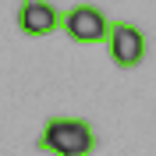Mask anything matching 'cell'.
<instances>
[{
  "label": "cell",
  "instance_id": "obj_1",
  "mask_svg": "<svg viewBox=\"0 0 156 156\" xmlns=\"http://www.w3.org/2000/svg\"><path fill=\"white\" fill-rule=\"evenodd\" d=\"M36 146L50 156H92L96 131L82 117H50L39 131Z\"/></svg>",
  "mask_w": 156,
  "mask_h": 156
},
{
  "label": "cell",
  "instance_id": "obj_2",
  "mask_svg": "<svg viewBox=\"0 0 156 156\" xmlns=\"http://www.w3.org/2000/svg\"><path fill=\"white\" fill-rule=\"evenodd\" d=\"M60 29H64L68 39L85 43V46H89V43H107L110 18L96 7V4H78V7H71L68 14L60 18Z\"/></svg>",
  "mask_w": 156,
  "mask_h": 156
},
{
  "label": "cell",
  "instance_id": "obj_3",
  "mask_svg": "<svg viewBox=\"0 0 156 156\" xmlns=\"http://www.w3.org/2000/svg\"><path fill=\"white\" fill-rule=\"evenodd\" d=\"M107 46L117 68H138L146 60V36H142V29L128 25V21H110Z\"/></svg>",
  "mask_w": 156,
  "mask_h": 156
},
{
  "label": "cell",
  "instance_id": "obj_4",
  "mask_svg": "<svg viewBox=\"0 0 156 156\" xmlns=\"http://www.w3.org/2000/svg\"><path fill=\"white\" fill-rule=\"evenodd\" d=\"M60 18L64 14H57V7L46 0H21L18 4V29L25 36H50L60 29Z\"/></svg>",
  "mask_w": 156,
  "mask_h": 156
}]
</instances>
